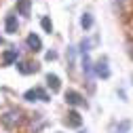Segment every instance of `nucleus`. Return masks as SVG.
I'll use <instances>...</instances> for the list:
<instances>
[{"label": "nucleus", "mask_w": 133, "mask_h": 133, "mask_svg": "<svg viewBox=\"0 0 133 133\" xmlns=\"http://www.w3.org/2000/svg\"><path fill=\"white\" fill-rule=\"evenodd\" d=\"M65 123H68L70 127H80V123H82V121H80V114H78L76 110H70V112H68V118H65Z\"/></svg>", "instance_id": "8"}, {"label": "nucleus", "mask_w": 133, "mask_h": 133, "mask_svg": "<svg viewBox=\"0 0 133 133\" xmlns=\"http://www.w3.org/2000/svg\"><path fill=\"white\" fill-rule=\"evenodd\" d=\"M40 25H42V30L46 32V34H51V32H53V23H51L49 17H42V19H40Z\"/></svg>", "instance_id": "13"}, {"label": "nucleus", "mask_w": 133, "mask_h": 133, "mask_svg": "<svg viewBox=\"0 0 133 133\" xmlns=\"http://www.w3.org/2000/svg\"><path fill=\"white\" fill-rule=\"evenodd\" d=\"M46 87L51 89L53 93H57V91H59V87H61L59 76H55V74H46Z\"/></svg>", "instance_id": "7"}, {"label": "nucleus", "mask_w": 133, "mask_h": 133, "mask_svg": "<svg viewBox=\"0 0 133 133\" xmlns=\"http://www.w3.org/2000/svg\"><path fill=\"white\" fill-rule=\"evenodd\" d=\"M36 91H38V99H40V102H49V99H51L44 89H36Z\"/></svg>", "instance_id": "15"}, {"label": "nucleus", "mask_w": 133, "mask_h": 133, "mask_svg": "<svg viewBox=\"0 0 133 133\" xmlns=\"http://www.w3.org/2000/svg\"><path fill=\"white\" fill-rule=\"evenodd\" d=\"M23 99H25V102H36V99H38V91H36V89L25 91V93H23Z\"/></svg>", "instance_id": "12"}, {"label": "nucleus", "mask_w": 133, "mask_h": 133, "mask_svg": "<svg viewBox=\"0 0 133 133\" xmlns=\"http://www.w3.org/2000/svg\"><path fill=\"white\" fill-rule=\"evenodd\" d=\"M0 44H2V36H0Z\"/></svg>", "instance_id": "17"}, {"label": "nucleus", "mask_w": 133, "mask_h": 133, "mask_svg": "<svg viewBox=\"0 0 133 133\" xmlns=\"http://www.w3.org/2000/svg\"><path fill=\"white\" fill-rule=\"evenodd\" d=\"M80 25L85 28V30H91V25H93V17H91V13H85L80 17Z\"/></svg>", "instance_id": "11"}, {"label": "nucleus", "mask_w": 133, "mask_h": 133, "mask_svg": "<svg viewBox=\"0 0 133 133\" xmlns=\"http://www.w3.org/2000/svg\"><path fill=\"white\" fill-rule=\"evenodd\" d=\"M93 70H95L97 76H102V78H110V68H108V63H106V61H97V63L93 65Z\"/></svg>", "instance_id": "6"}, {"label": "nucleus", "mask_w": 133, "mask_h": 133, "mask_svg": "<svg viewBox=\"0 0 133 133\" xmlns=\"http://www.w3.org/2000/svg\"><path fill=\"white\" fill-rule=\"evenodd\" d=\"M0 123H2V127H6V129H15V127H19L23 123V112L17 110V108H11V110H6L2 116H0Z\"/></svg>", "instance_id": "1"}, {"label": "nucleus", "mask_w": 133, "mask_h": 133, "mask_svg": "<svg viewBox=\"0 0 133 133\" xmlns=\"http://www.w3.org/2000/svg\"><path fill=\"white\" fill-rule=\"evenodd\" d=\"M17 70L21 74H34L38 72V63H32V61H19L17 63Z\"/></svg>", "instance_id": "5"}, {"label": "nucleus", "mask_w": 133, "mask_h": 133, "mask_svg": "<svg viewBox=\"0 0 133 133\" xmlns=\"http://www.w3.org/2000/svg\"><path fill=\"white\" fill-rule=\"evenodd\" d=\"M30 6H32L30 0H17V13L23 15V17H28V15H30Z\"/></svg>", "instance_id": "9"}, {"label": "nucleus", "mask_w": 133, "mask_h": 133, "mask_svg": "<svg viewBox=\"0 0 133 133\" xmlns=\"http://www.w3.org/2000/svg\"><path fill=\"white\" fill-rule=\"evenodd\" d=\"M55 57H57V53H55V51H49V53H46V59H49V61L55 59Z\"/></svg>", "instance_id": "16"}, {"label": "nucleus", "mask_w": 133, "mask_h": 133, "mask_svg": "<svg viewBox=\"0 0 133 133\" xmlns=\"http://www.w3.org/2000/svg\"><path fill=\"white\" fill-rule=\"evenodd\" d=\"M82 70H85L87 74H89V72L93 70V65H91V59H89L87 55H85V57H82Z\"/></svg>", "instance_id": "14"}, {"label": "nucleus", "mask_w": 133, "mask_h": 133, "mask_svg": "<svg viewBox=\"0 0 133 133\" xmlns=\"http://www.w3.org/2000/svg\"><path fill=\"white\" fill-rule=\"evenodd\" d=\"M25 44H28V49H30V51H34V53L42 51V42H40V38H38L36 34H30V36L25 38Z\"/></svg>", "instance_id": "4"}, {"label": "nucleus", "mask_w": 133, "mask_h": 133, "mask_svg": "<svg viewBox=\"0 0 133 133\" xmlns=\"http://www.w3.org/2000/svg\"><path fill=\"white\" fill-rule=\"evenodd\" d=\"M4 65H11L17 61V49H9V51H4V57H2Z\"/></svg>", "instance_id": "10"}, {"label": "nucleus", "mask_w": 133, "mask_h": 133, "mask_svg": "<svg viewBox=\"0 0 133 133\" xmlns=\"http://www.w3.org/2000/svg\"><path fill=\"white\" fill-rule=\"evenodd\" d=\"M4 30H6V34H17L19 23H17V17H15V15H6V19H4Z\"/></svg>", "instance_id": "3"}, {"label": "nucleus", "mask_w": 133, "mask_h": 133, "mask_svg": "<svg viewBox=\"0 0 133 133\" xmlns=\"http://www.w3.org/2000/svg\"><path fill=\"white\" fill-rule=\"evenodd\" d=\"M65 102L70 106H85V97H82L78 91H65Z\"/></svg>", "instance_id": "2"}]
</instances>
